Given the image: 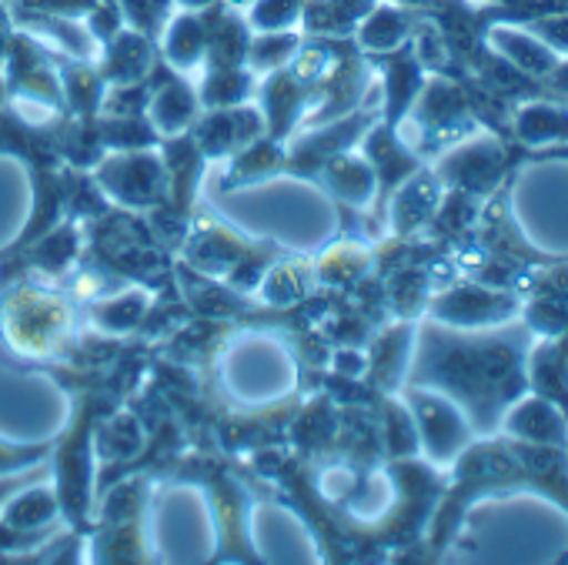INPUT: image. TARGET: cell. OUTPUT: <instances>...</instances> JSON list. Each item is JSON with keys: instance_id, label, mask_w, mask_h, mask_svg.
I'll return each mask as SVG.
<instances>
[{"instance_id": "9", "label": "cell", "mask_w": 568, "mask_h": 565, "mask_svg": "<svg viewBox=\"0 0 568 565\" xmlns=\"http://www.w3.org/2000/svg\"><path fill=\"white\" fill-rule=\"evenodd\" d=\"M408 349H412V322L405 319L402 325L385 332L378 349H375V382L382 389H395L398 385L405 359H408Z\"/></svg>"}, {"instance_id": "8", "label": "cell", "mask_w": 568, "mask_h": 565, "mask_svg": "<svg viewBox=\"0 0 568 565\" xmlns=\"http://www.w3.org/2000/svg\"><path fill=\"white\" fill-rule=\"evenodd\" d=\"M495 44L501 48V51H498L501 58H508L515 68H521V71H525L528 78H535V81L548 78L551 68L558 64V54H555L548 44H538V41H531V38H525V34L498 31V34H495Z\"/></svg>"}, {"instance_id": "7", "label": "cell", "mask_w": 568, "mask_h": 565, "mask_svg": "<svg viewBox=\"0 0 568 565\" xmlns=\"http://www.w3.org/2000/svg\"><path fill=\"white\" fill-rule=\"evenodd\" d=\"M442 194H445V184L438 181V174L415 171L402 184V191L395 198V231H398V238H412L418 228H425L432 221Z\"/></svg>"}, {"instance_id": "5", "label": "cell", "mask_w": 568, "mask_h": 565, "mask_svg": "<svg viewBox=\"0 0 568 565\" xmlns=\"http://www.w3.org/2000/svg\"><path fill=\"white\" fill-rule=\"evenodd\" d=\"M528 392L548 398L568 418V332L551 339H535L525 359Z\"/></svg>"}, {"instance_id": "4", "label": "cell", "mask_w": 568, "mask_h": 565, "mask_svg": "<svg viewBox=\"0 0 568 565\" xmlns=\"http://www.w3.org/2000/svg\"><path fill=\"white\" fill-rule=\"evenodd\" d=\"M408 408H412L418 438L435 465H452L462 455V448L468 442H475V428H471L468 415L448 395L412 389Z\"/></svg>"}, {"instance_id": "6", "label": "cell", "mask_w": 568, "mask_h": 565, "mask_svg": "<svg viewBox=\"0 0 568 565\" xmlns=\"http://www.w3.org/2000/svg\"><path fill=\"white\" fill-rule=\"evenodd\" d=\"M505 435L518 442L535 445H565L568 448V418L548 402L531 392H525L518 402H511L501 415Z\"/></svg>"}, {"instance_id": "10", "label": "cell", "mask_w": 568, "mask_h": 565, "mask_svg": "<svg viewBox=\"0 0 568 565\" xmlns=\"http://www.w3.org/2000/svg\"><path fill=\"white\" fill-rule=\"evenodd\" d=\"M531 295L568 299V254H555L548 264H538L528 271L521 299H531Z\"/></svg>"}, {"instance_id": "2", "label": "cell", "mask_w": 568, "mask_h": 565, "mask_svg": "<svg viewBox=\"0 0 568 565\" xmlns=\"http://www.w3.org/2000/svg\"><path fill=\"white\" fill-rule=\"evenodd\" d=\"M528 161V148L501 138H485V141H468L445 154L435 168L438 181L445 188H462L478 198L495 194L511 174H518V164Z\"/></svg>"}, {"instance_id": "1", "label": "cell", "mask_w": 568, "mask_h": 565, "mask_svg": "<svg viewBox=\"0 0 568 565\" xmlns=\"http://www.w3.org/2000/svg\"><path fill=\"white\" fill-rule=\"evenodd\" d=\"M535 335L525 322H505V329L445 332L428 335L415 362V385L438 389L471 422L475 435L488 438L505 408L528 392L525 359Z\"/></svg>"}, {"instance_id": "12", "label": "cell", "mask_w": 568, "mask_h": 565, "mask_svg": "<svg viewBox=\"0 0 568 565\" xmlns=\"http://www.w3.org/2000/svg\"><path fill=\"white\" fill-rule=\"evenodd\" d=\"M551 51H561L568 54V11H558V14H545V18H535L528 21Z\"/></svg>"}, {"instance_id": "3", "label": "cell", "mask_w": 568, "mask_h": 565, "mask_svg": "<svg viewBox=\"0 0 568 565\" xmlns=\"http://www.w3.org/2000/svg\"><path fill=\"white\" fill-rule=\"evenodd\" d=\"M521 305L525 299L515 292H501V289H488L475 278H465L448 285L445 292L428 299V312L435 322L462 329V332H478V329H495L505 322L521 319Z\"/></svg>"}, {"instance_id": "11", "label": "cell", "mask_w": 568, "mask_h": 565, "mask_svg": "<svg viewBox=\"0 0 568 565\" xmlns=\"http://www.w3.org/2000/svg\"><path fill=\"white\" fill-rule=\"evenodd\" d=\"M405 18L402 14H395V11H382L375 21H372V28H368V34H365V41L372 44V48H392V44H398L402 41V34H405Z\"/></svg>"}]
</instances>
